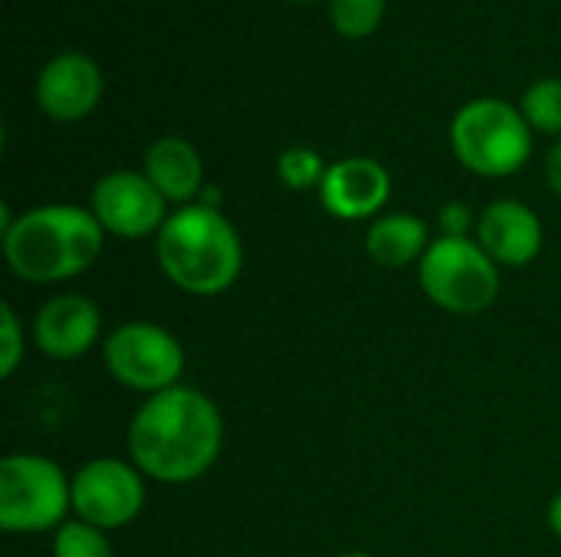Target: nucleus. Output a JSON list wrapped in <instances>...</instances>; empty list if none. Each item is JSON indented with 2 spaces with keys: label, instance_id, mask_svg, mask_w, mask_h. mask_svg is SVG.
I'll list each match as a JSON object with an SVG mask.
<instances>
[{
  "label": "nucleus",
  "instance_id": "nucleus-1",
  "mask_svg": "<svg viewBox=\"0 0 561 557\" xmlns=\"http://www.w3.org/2000/svg\"><path fill=\"white\" fill-rule=\"evenodd\" d=\"M224 446L217 404L187 384L151 394L128 423V453L141 476L184 486L210 473Z\"/></svg>",
  "mask_w": 561,
  "mask_h": 557
},
{
  "label": "nucleus",
  "instance_id": "nucleus-2",
  "mask_svg": "<svg viewBox=\"0 0 561 557\" xmlns=\"http://www.w3.org/2000/svg\"><path fill=\"white\" fill-rule=\"evenodd\" d=\"M105 230L92 210L76 204H46L20 213L3 230V259L10 272L33 286L82 276L102 253Z\"/></svg>",
  "mask_w": 561,
  "mask_h": 557
},
{
  "label": "nucleus",
  "instance_id": "nucleus-3",
  "mask_svg": "<svg viewBox=\"0 0 561 557\" xmlns=\"http://www.w3.org/2000/svg\"><path fill=\"white\" fill-rule=\"evenodd\" d=\"M161 272L187 295H220L243 272V240L210 204L178 207L154 240Z\"/></svg>",
  "mask_w": 561,
  "mask_h": 557
},
{
  "label": "nucleus",
  "instance_id": "nucleus-4",
  "mask_svg": "<svg viewBox=\"0 0 561 557\" xmlns=\"http://www.w3.org/2000/svg\"><path fill=\"white\" fill-rule=\"evenodd\" d=\"M457 161L480 177H510L533 154V128L523 108L503 98H473L450 121Z\"/></svg>",
  "mask_w": 561,
  "mask_h": 557
},
{
  "label": "nucleus",
  "instance_id": "nucleus-5",
  "mask_svg": "<svg viewBox=\"0 0 561 557\" xmlns=\"http://www.w3.org/2000/svg\"><path fill=\"white\" fill-rule=\"evenodd\" d=\"M72 509V479L46 456L10 453L0 463V529L39 535L59 529Z\"/></svg>",
  "mask_w": 561,
  "mask_h": 557
},
{
  "label": "nucleus",
  "instance_id": "nucleus-6",
  "mask_svg": "<svg viewBox=\"0 0 561 557\" xmlns=\"http://www.w3.org/2000/svg\"><path fill=\"white\" fill-rule=\"evenodd\" d=\"M421 289L454 315H477L500 295V266L470 236H440L417 266Z\"/></svg>",
  "mask_w": 561,
  "mask_h": 557
},
{
  "label": "nucleus",
  "instance_id": "nucleus-7",
  "mask_svg": "<svg viewBox=\"0 0 561 557\" xmlns=\"http://www.w3.org/2000/svg\"><path fill=\"white\" fill-rule=\"evenodd\" d=\"M108 374L138 394H161L178 387L184 371L181 341L154 322H125L105 338Z\"/></svg>",
  "mask_w": 561,
  "mask_h": 557
},
{
  "label": "nucleus",
  "instance_id": "nucleus-8",
  "mask_svg": "<svg viewBox=\"0 0 561 557\" xmlns=\"http://www.w3.org/2000/svg\"><path fill=\"white\" fill-rule=\"evenodd\" d=\"M145 509V479L135 463L92 460L72 476V512L102 532L131 525Z\"/></svg>",
  "mask_w": 561,
  "mask_h": 557
},
{
  "label": "nucleus",
  "instance_id": "nucleus-9",
  "mask_svg": "<svg viewBox=\"0 0 561 557\" xmlns=\"http://www.w3.org/2000/svg\"><path fill=\"white\" fill-rule=\"evenodd\" d=\"M95 220L105 233L122 240H141L151 233H161L168 213V200L161 190L148 181L141 171H112L92 187V207Z\"/></svg>",
  "mask_w": 561,
  "mask_h": 557
},
{
  "label": "nucleus",
  "instance_id": "nucleus-10",
  "mask_svg": "<svg viewBox=\"0 0 561 557\" xmlns=\"http://www.w3.org/2000/svg\"><path fill=\"white\" fill-rule=\"evenodd\" d=\"M102 98V69L85 53L53 56L36 79V105L53 121H79Z\"/></svg>",
  "mask_w": 561,
  "mask_h": 557
},
{
  "label": "nucleus",
  "instance_id": "nucleus-11",
  "mask_svg": "<svg viewBox=\"0 0 561 557\" xmlns=\"http://www.w3.org/2000/svg\"><path fill=\"white\" fill-rule=\"evenodd\" d=\"M102 332L99 305L79 292L53 295L33 318V341L53 361H72L92 351Z\"/></svg>",
  "mask_w": 561,
  "mask_h": 557
},
{
  "label": "nucleus",
  "instance_id": "nucleus-12",
  "mask_svg": "<svg viewBox=\"0 0 561 557\" xmlns=\"http://www.w3.org/2000/svg\"><path fill=\"white\" fill-rule=\"evenodd\" d=\"M319 197L339 220H368L388 204L391 174L375 158H342L329 164Z\"/></svg>",
  "mask_w": 561,
  "mask_h": 557
},
{
  "label": "nucleus",
  "instance_id": "nucleus-13",
  "mask_svg": "<svg viewBox=\"0 0 561 557\" xmlns=\"http://www.w3.org/2000/svg\"><path fill=\"white\" fill-rule=\"evenodd\" d=\"M542 220L519 200H493L477 220V243L496 266H529L542 253Z\"/></svg>",
  "mask_w": 561,
  "mask_h": 557
},
{
  "label": "nucleus",
  "instance_id": "nucleus-14",
  "mask_svg": "<svg viewBox=\"0 0 561 557\" xmlns=\"http://www.w3.org/2000/svg\"><path fill=\"white\" fill-rule=\"evenodd\" d=\"M145 174L161 190L168 204H194V197L204 190V161L197 148L184 138H158L145 154Z\"/></svg>",
  "mask_w": 561,
  "mask_h": 557
},
{
  "label": "nucleus",
  "instance_id": "nucleus-15",
  "mask_svg": "<svg viewBox=\"0 0 561 557\" xmlns=\"http://www.w3.org/2000/svg\"><path fill=\"white\" fill-rule=\"evenodd\" d=\"M431 243L434 240L427 233V223L414 213L378 217L365 236V250L381 269H404L411 263H421Z\"/></svg>",
  "mask_w": 561,
  "mask_h": 557
},
{
  "label": "nucleus",
  "instance_id": "nucleus-16",
  "mask_svg": "<svg viewBox=\"0 0 561 557\" xmlns=\"http://www.w3.org/2000/svg\"><path fill=\"white\" fill-rule=\"evenodd\" d=\"M385 7L388 0H332L329 16H332L335 33H342L345 39H362L381 26Z\"/></svg>",
  "mask_w": 561,
  "mask_h": 557
},
{
  "label": "nucleus",
  "instance_id": "nucleus-17",
  "mask_svg": "<svg viewBox=\"0 0 561 557\" xmlns=\"http://www.w3.org/2000/svg\"><path fill=\"white\" fill-rule=\"evenodd\" d=\"M519 108L529 128L546 131V135H561V79H539L536 85H529Z\"/></svg>",
  "mask_w": 561,
  "mask_h": 557
},
{
  "label": "nucleus",
  "instance_id": "nucleus-18",
  "mask_svg": "<svg viewBox=\"0 0 561 557\" xmlns=\"http://www.w3.org/2000/svg\"><path fill=\"white\" fill-rule=\"evenodd\" d=\"M325 161L319 158V151L306 148V144H293L279 154L276 161V174L283 181V187L289 190H312V187H322V177H325Z\"/></svg>",
  "mask_w": 561,
  "mask_h": 557
},
{
  "label": "nucleus",
  "instance_id": "nucleus-19",
  "mask_svg": "<svg viewBox=\"0 0 561 557\" xmlns=\"http://www.w3.org/2000/svg\"><path fill=\"white\" fill-rule=\"evenodd\" d=\"M53 557H112V545L102 529L85 522H66L56 529Z\"/></svg>",
  "mask_w": 561,
  "mask_h": 557
},
{
  "label": "nucleus",
  "instance_id": "nucleus-20",
  "mask_svg": "<svg viewBox=\"0 0 561 557\" xmlns=\"http://www.w3.org/2000/svg\"><path fill=\"white\" fill-rule=\"evenodd\" d=\"M23 351H26V341H23L20 318L10 305H0V378L16 374Z\"/></svg>",
  "mask_w": 561,
  "mask_h": 557
},
{
  "label": "nucleus",
  "instance_id": "nucleus-21",
  "mask_svg": "<svg viewBox=\"0 0 561 557\" xmlns=\"http://www.w3.org/2000/svg\"><path fill=\"white\" fill-rule=\"evenodd\" d=\"M437 223H440V236H470V230H473V210L463 200H450V204L440 207Z\"/></svg>",
  "mask_w": 561,
  "mask_h": 557
},
{
  "label": "nucleus",
  "instance_id": "nucleus-22",
  "mask_svg": "<svg viewBox=\"0 0 561 557\" xmlns=\"http://www.w3.org/2000/svg\"><path fill=\"white\" fill-rule=\"evenodd\" d=\"M546 181H549V187L561 197V138L549 148V154H546Z\"/></svg>",
  "mask_w": 561,
  "mask_h": 557
},
{
  "label": "nucleus",
  "instance_id": "nucleus-23",
  "mask_svg": "<svg viewBox=\"0 0 561 557\" xmlns=\"http://www.w3.org/2000/svg\"><path fill=\"white\" fill-rule=\"evenodd\" d=\"M549 529H552V535L561 542V492L552 499V506H549Z\"/></svg>",
  "mask_w": 561,
  "mask_h": 557
},
{
  "label": "nucleus",
  "instance_id": "nucleus-24",
  "mask_svg": "<svg viewBox=\"0 0 561 557\" xmlns=\"http://www.w3.org/2000/svg\"><path fill=\"white\" fill-rule=\"evenodd\" d=\"M339 557H375V555H365V552H348V555H339Z\"/></svg>",
  "mask_w": 561,
  "mask_h": 557
},
{
  "label": "nucleus",
  "instance_id": "nucleus-25",
  "mask_svg": "<svg viewBox=\"0 0 561 557\" xmlns=\"http://www.w3.org/2000/svg\"><path fill=\"white\" fill-rule=\"evenodd\" d=\"M293 3H312V0H293Z\"/></svg>",
  "mask_w": 561,
  "mask_h": 557
}]
</instances>
